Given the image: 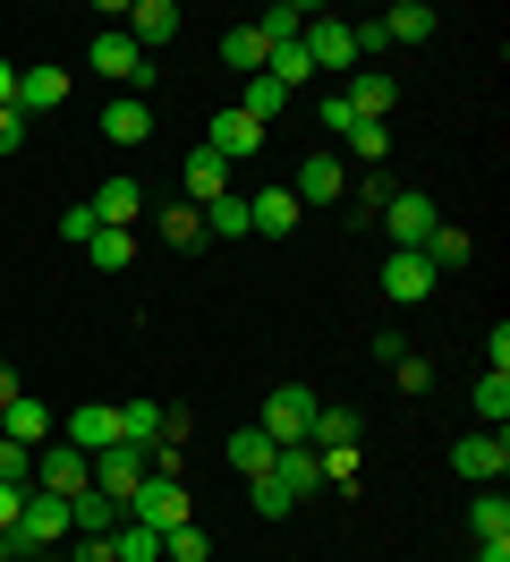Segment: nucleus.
<instances>
[{
    "instance_id": "f257e3e1",
    "label": "nucleus",
    "mask_w": 510,
    "mask_h": 562,
    "mask_svg": "<svg viewBox=\"0 0 510 562\" xmlns=\"http://www.w3.org/2000/svg\"><path fill=\"white\" fill-rule=\"evenodd\" d=\"M60 537H68V503L60 494H43V486H26V503H18V528H9V546L18 554H60Z\"/></svg>"
},
{
    "instance_id": "f03ea898",
    "label": "nucleus",
    "mask_w": 510,
    "mask_h": 562,
    "mask_svg": "<svg viewBox=\"0 0 510 562\" xmlns=\"http://www.w3.org/2000/svg\"><path fill=\"white\" fill-rule=\"evenodd\" d=\"M434 196L426 188H392V205H383V231H392V247L400 256H426V239H434Z\"/></svg>"
},
{
    "instance_id": "7ed1b4c3",
    "label": "nucleus",
    "mask_w": 510,
    "mask_h": 562,
    "mask_svg": "<svg viewBox=\"0 0 510 562\" xmlns=\"http://www.w3.org/2000/svg\"><path fill=\"white\" fill-rule=\"evenodd\" d=\"M120 520H136V528H179V520H196V503H188L179 477H145V486L120 503Z\"/></svg>"
},
{
    "instance_id": "20e7f679",
    "label": "nucleus",
    "mask_w": 510,
    "mask_h": 562,
    "mask_svg": "<svg viewBox=\"0 0 510 562\" xmlns=\"http://www.w3.org/2000/svg\"><path fill=\"white\" fill-rule=\"evenodd\" d=\"M315 409H324V401H315L306 384H272V392H264V418H256V426H264L272 443H306Z\"/></svg>"
},
{
    "instance_id": "39448f33",
    "label": "nucleus",
    "mask_w": 510,
    "mask_h": 562,
    "mask_svg": "<svg viewBox=\"0 0 510 562\" xmlns=\"http://www.w3.org/2000/svg\"><path fill=\"white\" fill-rule=\"evenodd\" d=\"M451 469H460L468 486H502V469H510V435H502V426H485V435H460V443H451Z\"/></svg>"
},
{
    "instance_id": "423d86ee",
    "label": "nucleus",
    "mask_w": 510,
    "mask_h": 562,
    "mask_svg": "<svg viewBox=\"0 0 510 562\" xmlns=\"http://www.w3.org/2000/svg\"><path fill=\"white\" fill-rule=\"evenodd\" d=\"M34 486L68 503V494H86V486H94V460L77 452V443H43V452H34Z\"/></svg>"
},
{
    "instance_id": "0eeeda50",
    "label": "nucleus",
    "mask_w": 510,
    "mask_h": 562,
    "mask_svg": "<svg viewBox=\"0 0 510 562\" xmlns=\"http://www.w3.org/2000/svg\"><path fill=\"white\" fill-rule=\"evenodd\" d=\"M298 52L315 60V69H349V60H358V52H349V18H324V9H315V18L298 26Z\"/></svg>"
},
{
    "instance_id": "6e6552de",
    "label": "nucleus",
    "mask_w": 510,
    "mask_h": 562,
    "mask_svg": "<svg viewBox=\"0 0 510 562\" xmlns=\"http://www.w3.org/2000/svg\"><path fill=\"white\" fill-rule=\"evenodd\" d=\"M136 486H145V452H136V443H111V452H94V494L128 503Z\"/></svg>"
},
{
    "instance_id": "1a4fd4ad",
    "label": "nucleus",
    "mask_w": 510,
    "mask_h": 562,
    "mask_svg": "<svg viewBox=\"0 0 510 562\" xmlns=\"http://www.w3.org/2000/svg\"><path fill=\"white\" fill-rule=\"evenodd\" d=\"M0 435H9V443H26V452H43V443L60 435V418H52V409H43L34 392H18V401L0 409Z\"/></svg>"
},
{
    "instance_id": "9d476101",
    "label": "nucleus",
    "mask_w": 510,
    "mask_h": 562,
    "mask_svg": "<svg viewBox=\"0 0 510 562\" xmlns=\"http://www.w3.org/2000/svg\"><path fill=\"white\" fill-rule=\"evenodd\" d=\"M60 443H77L86 460H94V452H111V443H120V409H111V401H86V409H77V418L60 426Z\"/></svg>"
},
{
    "instance_id": "9b49d317",
    "label": "nucleus",
    "mask_w": 510,
    "mask_h": 562,
    "mask_svg": "<svg viewBox=\"0 0 510 562\" xmlns=\"http://www.w3.org/2000/svg\"><path fill=\"white\" fill-rule=\"evenodd\" d=\"M256 145H264V128H256V120H247L238 103H222V111H213V128H204V154L238 162V154H256Z\"/></svg>"
},
{
    "instance_id": "f8f14e48",
    "label": "nucleus",
    "mask_w": 510,
    "mask_h": 562,
    "mask_svg": "<svg viewBox=\"0 0 510 562\" xmlns=\"http://www.w3.org/2000/svg\"><path fill=\"white\" fill-rule=\"evenodd\" d=\"M86 213H94L102 231H128L136 213H145V188H136V179H128V171H120V179H102L94 196H86Z\"/></svg>"
},
{
    "instance_id": "ddd939ff",
    "label": "nucleus",
    "mask_w": 510,
    "mask_h": 562,
    "mask_svg": "<svg viewBox=\"0 0 510 562\" xmlns=\"http://www.w3.org/2000/svg\"><path fill=\"white\" fill-rule=\"evenodd\" d=\"M86 69H94V77H120V86H128V77L145 69V52L128 43V26H102V35L86 43Z\"/></svg>"
},
{
    "instance_id": "4468645a",
    "label": "nucleus",
    "mask_w": 510,
    "mask_h": 562,
    "mask_svg": "<svg viewBox=\"0 0 510 562\" xmlns=\"http://www.w3.org/2000/svg\"><path fill=\"white\" fill-rule=\"evenodd\" d=\"M102 137L111 145H145L154 137V103H145V94H111V103H102Z\"/></svg>"
},
{
    "instance_id": "2eb2a0df",
    "label": "nucleus",
    "mask_w": 510,
    "mask_h": 562,
    "mask_svg": "<svg viewBox=\"0 0 510 562\" xmlns=\"http://www.w3.org/2000/svg\"><path fill=\"white\" fill-rule=\"evenodd\" d=\"M247 213H256V239H290L306 205L290 196V188H256V196H247Z\"/></svg>"
},
{
    "instance_id": "dca6fc26",
    "label": "nucleus",
    "mask_w": 510,
    "mask_h": 562,
    "mask_svg": "<svg viewBox=\"0 0 510 562\" xmlns=\"http://www.w3.org/2000/svg\"><path fill=\"white\" fill-rule=\"evenodd\" d=\"M383 290H392L400 307H417V299L434 290V265H426V256H400V247H392V256H383Z\"/></svg>"
},
{
    "instance_id": "f3484780",
    "label": "nucleus",
    "mask_w": 510,
    "mask_h": 562,
    "mask_svg": "<svg viewBox=\"0 0 510 562\" xmlns=\"http://www.w3.org/2000/svg\"><path fill=\"white\" fill-rule=\"evenodd\" d=\"M340 188H349V171H340L332 154H306V162H298V188H290V196H298V205H332Z\"/></svg>"
},
{
    "instance_id": "a211bd4d",
    "label": "nucleus",
    "mask_w": 510,
    "mask_h": 562,
    "mask_svg": "<svg viewBox=\"0 0 510 562\" xmlns=\"http://www.w3.org/2000/svg\"><path fill=\"white\" fill-rule=\"evenodd\" d=\"M272 477H281V486H290V503H298V494L324 486V452H306V443H281V452H272Z\"/></svg>"
},
{
    "instance_id": "6ab92c4d",
    "label": "nucleus",
    "mask_w": 510,
    "mask_h": 562,
    "mask_svg": "<svg viewBox=\"0 0 510 562\" xmlns=\"http://www.w3.org/2000/svg\"><path fill=\"white\" fill-rule=\"evenodd\" d=\"M111 528H120V503H111V494H68V537H111Z\"/></svg>"
},
{
    "instance_id": "aec40b11",
    "label": "nucleus",
    "mask_w": 510,
    "mask_h": 562,
    "mask_svg": "<svg viewBox=\"0 0 510 562\" xmlns=\"http://www.w3.org/2000/svg\"><path fill=\"white\" fill-rule=\"evenodd\" d=\"M340 103L358 111V120H392V103H400V77L366 69V77H358V86H349V94H340Z\"/></svg>"
},
{
    "instance_id": "412c9836",
    "label": "nucleus",
    "mask_w": 510,
    "mask_h": 562,
    "mask_svg": "<svg viewBox=\"0 0 510 562\" xmlns=\"http://www.w3.org/2000/svg\"><path fill=\"white\" fill-rule=\"evenodd\" d=\"M179 35V9H170V0H136L128 9V43L136 52H154V43H170Z\"/></svg>"
},
{
    "instance_id": "4be33fe9",
    "label": "nucleus",
    "mask_w": 510,
    "mask_h": 562,
    "mask_svg": "<svg viewBox=\"0 0 510 562\" xmlns=\"http://www.w3.org/2000/svg\"><path fill=\"white\" fill-rule=\"evenodd\" d=\"M374 26H383V43H426L434 35V9H426V0H392Z\"/></svg>"
},
{
    "instance_id": "5701e85b",
    "label": "nucleus",
    "mask_w": 510,
    "mask_h": 562,
    "mask_svg": "<svg viewBox=\"0 0 510 562\" xmlns=\"http://www.w3.org/2000/svg\"><path fill=\"white\" fill-rule=\"evenodd\" d=\"M204 239H256V213H247V196H213V205H204Z\"/></svg>"
},
{
    "instance_id": "b1692460",
    "label": "nucleus",
    "mask_w": 510,
    "mask_h": 562,
    "mask_svg": "<svg viewBox=\"0 0 510 562\" xmlns=\"http://www.w3.org/2000/svg\"><path fill=\"white\" fill-rule=\"evenodd\" d=\"M68 103V69H26V77H18V111H26V120H34V111H60Z\"/></svg>"
},
{
    "instance_id": "393cba45",
    "label": "nucleus",
    "mask_w": 510,
    "mask_h": 562,
    "mask_svg": "<svg viewBox=\"0 0 510 562\" xmlns=\"http://www.w3.org/2000/svg\"><path fill=\"white\" fill-rule=\"evenodd\" d=\"M213 196H230V162L222 154H188V205H213Z\"/></svg>"
},
{
    "instance_id": "a878e982",
    "label": "nucleus",
    "mask_w": 510,
    "mask_h": 562,
    "mask_svg": "<svg viewBox=\"0 0 510 562\" xmlns=\"http://www.w3.org/2000/svg\"><path fill=\"white\" fill-rule=\"evenodd\" d=\"M306 452H358V418H349V409H315V426H306Z\"/></svg>"
},
{
    "instance_id": "bb28decb",
    "label": "nucleus",
    "mask_w": 510,
    "mask_h": 562,
    "mask_svg": "<svg viewBox=\"0 0 510 562\" xmlns=\"http://www.w3.org/2000/svg\"><path fill=\"white\" fill-rule=\"evenodd\" d=\"M272 452H281V443H272L264 426H238V435H230V469H238V477H264Z\"/></svg>"
},
{
    "instance_id": "cd10ccee",
    "label": "nucleus",
    "mask_w": 510,
    "mask_h": 562,
    "mask_svg": "<svg viewBox=\"0 0 510 562\" xmlns=\"http://www.w3.org/2000/svg\"><path fill=\"white\" fill-rule=\"evenodd\" d=\"M86 265H94V273H128L136 265V231H94V239H86Z\"/></svg>"
},
{
    "instance_id": "c85d7f7f",
    "label": "nucleus",
    "mask_w": 510,
    "mask_h": 562,
    "mask_svg": "<svg viewBox=\"0 0 510 562\" xmlns=\"http://www.w3.org/2000/svg\"><path fill=\"white\" fill-rule=\"evenodd\" d=\"M120 443L154 452V443H162V409H154V401H120Z\"/></svg>"
},
{
    "instance_id": "c756f323",
    "label": "nucleus",
    "mask_w": 510,
    "mask_h": 562,
    "mask_svg": "<svg viewBox=\"0 0 510 562\" xmlns=\"http://www.w3.org/2000/svg\"><path fill=\"white\" fill-rule=\"evenodd\" d=\"M264 52H272V43L256 35V26H230V35H222V60H230L238 77H264Z\"/></svg>"
},
{
    "instance_id": "7c9ffc66",
    "label": "nucleus",
    "mask_w": 510,
    "mask_h": 562,
    "mask_svg": "<svg viewBox=\"0 0 510 562\" xmlns=\"http://www.w3.org/2000/svg\"><path fill=\"white\" fill-rule=\"evenodd\" d=\"M281 103H290V94H281L272 77H247V86H238V111H247L256 128H272V120H281Z\"/></svg>"
},
{
    "instance_id": "2f4dec72",
    "label": "nucleus",
    "mask_w": 510,
    "mask_h": 562,
    "mask_svg": "<svg viewBox=\"0 0 510 562\" xmlns=\"http://www.w3.org/2000/svg\"><path fill=\"white\" fill-rule=\"evenodd\" d=\"M111 554H120V562H162V528L120 520V528H111Z\"/></svg>"
},
{
    "instance_id": "473e14b6",
    "label": "nucleus",
    "mask_w": 510,
    "mask_h": 562,
    "mask_svg": "<svg viewBox=\"0 0 510 562\" xmlns=\"http://www.w3.org/2000/svg\"><path fill=\"white\" fill-rule=\"evenodd\" d=\"M468 528H476V546H485V537H510V494L485 486V494L468 503Z\"/></svg>"
},
{
    "instance_id": "72a5a7b5",
    "label": "nucleus",
    "mask_w": 510,
    "mask_h": 562,
    "mask_svg": "<svg viewBox=\"0 0 510 562\" xmlns=\"http://www.w3.org/2000/svg\"><path fill=\"white\" fill-rule=\"evenodd\" d=\"M162 562H213V537H204L196 520H179V528H162Z\"/></svg>"
},
{
    "instance_id": "f704fd0d",
    "label": "nucleus",
    "mask_w": 510,
    "mask_h": 562,
    "mask_svg": "<svg viewBox=\"0 0 510 562\" xmlns=\"http://www.w3.org/2000/svg\"><path fill=\"white\" fill-rule=\"evenodd\" d=\"M476 418H485V426L510 418V375H502V367H485V375H476Z\"/></svg>"
},
{
    "instance_id": "c9c22d12",
    "label": "nucleus",
    "mask_w": 510,
    "mask_h": 562,
    "mask_svg": "<svg viewBox=\"0 0 510 562\" xmlns=\"http://www.w3.org/2000/svg\"><path fill=\"white\" fill-rule=\"evenodd\" d=\"M306 18H315V9L281 0V9H264V18H256V35H264V43H298V26H306Z\"/></svg>"
},
{
    "instance_id": "e433bc0d",
    "label": "nucleus",
    "mask_w": 510,
    "mask_h": 562,
    "mask_svg": "<svg viewBox=\"0 0 510 562\" xmlns=\"http://www.w3.org/2000/svg\"><path fill=\"white\" fill-rule=\"evenodd\" d=\"M426 265H434V273H451V265H468V231H451V222H434V239H426Z\"/></svg>"
},
{
    "instance_id": "4c0bfd02",
    "label": "nucleus",
    "mask_w": 510,
    "mask_h": 562,
    "mask_svg": "<svg viewBox=\"0 0 510 562\" xmlns=\"http://www.w3.org/2000/svg\"><path fill=\"white\" fill-rule=\"evenodd\" d=\"M162 239H170V247H204V213H196V205H170V213H162Z\"/></svg>"
},
{
    "instance_id": "58836bf2",
    "label": "nucleus",
    "mask_w": 510,
    "mask_h": 562,
    "mask_svg": "<svg viewBox=\"0 0 510 562\" xmlns=\"http://www.w3.org/2000/svg\"><path fill=\"white\" fill-rule=\"evenodd\" d=\"M349 145H358V162H383V154H392V128H383V120H358V128H349Z\"/></svg>"
},
{
    "instance_id": "ea45409f",
    "label": "nucleus",
    "mask_w": 510,
    "mask_h": 562,
    "mask_svg": "<svg viewBox=\"0 0 510 562\" xmlns=\"http://www.w3.org/2000/svg\"><path fill=\"white\" fill-rule=\"evenodd\" d=\"M0 486H34V452L9 443V435H0Z\"/></svg>"
},
{
    "instance_id": "a19ab883",
    "label": "nucleus",
    "mask_w": 510,
    "mask_h": 562,
    "mask_svg": "<svg viewBox=\"0 0 510 562\" xmlns=\"http://www.w3.org/2000/svg\"><path fill=\"white\" fill-rule=\"evenodd\" d=\"M247 494H256V512H264V520H281V512H290V486H281V477H247Z\"/></svg>"
},
{
    "instance_id": "79ce46f5",
    "label": "nucleus",
    "mask_w": 510,
    "mask_h": 562,
    "mask_svg": "<svg viewBox=\"0 0 510 562\" xmlns=\"http://www.w3.org/2000/svg\"><path fill=\"white\" fill-rule=\"evenodd\" d=\"M392 375H400V392H434V358H392Z\"/></svg>"
},
{
    "instance_id": "37998d69",
    "label": "nucleus",
    "mask_w": 510,
    "mask_h": 562,
    "mask_svg": "<svg viewBox=\"0 0 510 562\" xmlns=\"http://www.w3.org/2000/svg\"><path fill=\"white\" fill-rule=\"evenodd\" d=\"M383 205H392V179L366 171V179H358V213H374V222H383Z\"/></svg>"
},
{
    "instance_id": "c03bdc74",
    "label": "nucleus",
    "mask_w": 510,
    "mask_h": 562,
    "mask_svg": "<svg viewBox=\"0 0 510 562\" xmlns=\"http://www.w3.org/2000/svg\"><path fill=\"white\" fill-rule=\"evenodd\" d=\"M94 231H102V222H94V213H86V205H68V213H60V239H68V247H86V239H94Z\"/></svg>"
},
{
    "instance_id": "a18cd8bd",
    "label": "nucleus",
    "mask_w": 510,
    "mask_h": 562,
    "mask_svg": "<svg viewBox=\"0 0 510 562\" xmlns=\"http://www.w3.org/2000/svg\"><path fill=\"white\" fill-rule=\"evenodd\" d=\"M349 52H358V60H374V52H383V26H374V18H358V26H349Z\"/></svg>"
},
{
    "instance_id": "49530a36",
    "label": "nucleus",
    "mask_w": 510,
    "mask_h": 562,
    "mask_svg": "<svg viewBox=\"0 0 510 562\" xmlns=\"http://www.w3.org/2000/svg\"><path fill=\"white\" fill-rule=\"evenodd\" d=\"M18 145H26V111L9 103V111H0V154H18Z\"/></svg>"
},
{
    "instance_id": "de8ad7c7",
    "label": "nucleus",
    "mask_w": 510,
    "mask_h": 562,
    "mask_svg": "<svg viewBox=\"0 0 510 562\" xmlns=\"http://www.w3.org/2000/svg\"><path fill=\"white\" fill-rule=\"evenodd\" d=\"M68 562H120V554H111V537H77V554H68Z\"/></svg>"
},
{
    "instance_id": "09e8293b",
    "label": "nucleus",
    "mask_w": 510,
    "mask_h": 562,
    "mask_svg": "<svg viewBox=\"0 0 510 562\" xmlns=\"http://www.w3.org/2000/svg\"><path fill=\"white\" fill-rule=\"evenodd\" d=\"M18 503H26V486H0V537L18 528Z\"/></svg>"
},
{
    "instance_id": "8fccbe9b",
    "label": "nucleus",
    "mask_w": 510,
    "mask_h": 562,
    "mask_svg": "<svg viewBox=\"0 0 510 562\" xmlns=\"http://www.w3.org/2000/svg\"><path fill=\"white\" fill-rule=\"evenodd\" d=\"M476 562H510V537H485V546H476Z\"/></svg>"
},
{
    "instance_id": "3c124183",
    "label": "nucleus",
    "mask_w": 510,
    "mask_h": 562,
    "mask_svg": "<svg viewBox=\"0 0 510 562\" xmlns=\"http://www.w3.org/2000/svg\"><path fill=\"white\" fill-rule=\"evenodd\" d=\"M18 103V69H9V60H0V111Z\"/></svg>"
},
{
    "instance_id": "603ef678",
    "label": "nucleus",
    "mask_w": 510,
    "mask_h": 562,
    "mask_svg": "<svg viewBox=\"0 0 510 562\" xmlns=\"http://www.w3.org/2000/svg\"><path fill=\"white\" fill-rule=\"evenodd\" d=\"M9 401H18V375H9V367H0V409H9Z\"/></svg>"
},
{
    "instance_id": "864d4df0",
    "label": "nucleus",
    "mask_w": 510,
    "mask_h": 562,
    "mask_svg": "<svg viewBox=\"0 0 510 562\" xmlns=\"http://www.w3.org/2000/svg\"><path fill=\"white\" fill-rule=\"evenodd\" d=\"M34 562H60V554H34Z\"/></svg>"
}]
</instances>
